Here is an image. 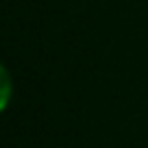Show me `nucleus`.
I'll return each instance as SVG.
<instances>
[{
	"label": "nucleus",
	"instance_id": "obj_1",
	"mask_svg": "<svg viewBox=\"0 0 148 148\" xmlns=\"http://www.w3.org/2000/svg\"><path fill=\"white\" fill-rule=\"evenodd\" d=\"M0 76H2V109H7V105H9V98H11V76H9V70L2 65V70H0Z\"/></svg>",
	"mask_w": 148,
	"mask_h": 148
}]
</instances>
